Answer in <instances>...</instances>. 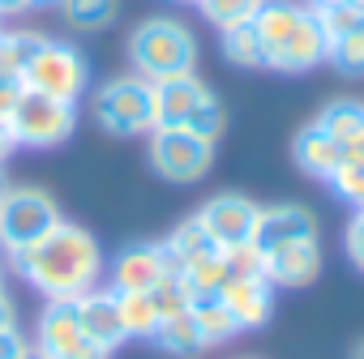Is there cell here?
I'll return each mask as SVG.
<instances>
[{"label": "cell", "mask_w": 364, "mask_h": 359, "mask_svg": "<svg viewBox=\"0 0 364 359\" xmlns=\"http://www.w3.org/2000/svg\"><path fill=\"white\" fill-rule=\"evenodd\" d=\"M43 39L48 35H35V31H0V82H22Z\"/></svg>", "instance_id": "obj_20"}, {"label": "cell", "mask_w": 364, "mask_h": 359, "mask_svg": "<svg viewBox=\"0 0 364 359\" xmlns=\"http://www.w3.org/2000/svg\"><path fill=\"white\" fill-rule=\"evenodd\" d=\"M317 124H321V128H326L338 145H347V141L364 128V103H355V99H338V103L321 107Z\"/></svg>", "instance_id": "obj_25"}, {"label": "cell", "mask_w": 364, "mask_h": 359, "mask_svg": "<svg viewBox=\"0 0 364 359\" xmlns=\"http://www.w3.org/2000/svg\"><path fill=\"white\" fill-rule=\"evenodd\" d=\"M253 26L266 48V69L304 73L326 60V35L317 26V13L296 5V0H262Z\"/></svg>", "instance_id": "obj_2"}, {"label": "cell", "mask_w": 364, "mask_h": 359, "mask_svg": "<svg viewBox=\"0 0 364 359\" xmlns=\"http://www.w3.org/2000/svg\"><path fill=\"white\" fill-rule=\"evenodd\" d=\"M150 86H154V128H185L193 107L210 94L198 73L163 77V82H150Z\"/></svg>", "instance_id": "obj_12"}, {"label": "cell", "mask_w": 364, "mask_h": 359, "mask_svg": "<svg viewBox=\"0 0 364 359\" xmlns=\"http://www.w3.org/2000/svg\"><path fill=\"white\" fill-rule=\"evenodd\" d=\"M48 359H107L103 346L90 342V333L77 321L73 299H48V308L39 312V342H35Z\"/></svg>", "instance_id": "obj_9"}, {"label": "cell", "mask_w": 364, "mask_h": 359, "mask_svg": "<svg viewBox=\"0 0 364 359\" xmlns=\"http://www.w3.org/2000/svg\"><path fill=\"white\" fill-rule=\"evenodd\" d=\"M9 265L43 295V299H77L103 278V248L77 223H56L39 244L9 257Z\"/></svg>", "instance_id": "obj_1"}, {"label": "cell", "mask_w": 364, "mask_h": 359, "mask_svg": "<svg viewBox=\"0 0 364 359\" xmlns=\"http://www.w3.org/2000/svg\"><path fill=\"white\" fill-rule=\"evenodd\" d=\"M22 359H48V355H43L39 346H26V350H22Z\"/></svg>", "instance_id": "obj_41"}, {"label": "cell", "mask_w": 364, "mask_h": 359, "mask_svg": "<svg viewBox=\"0 0 364 359\" xmlns=\"http://www.w3.org/2000/svg\"><path fill=\"white\" fill-rule=\"evenodd\" d=\"M18 99H22V82H0V116H5V120H9Z\"/></svg>", "instance_id": "obj_36"}, {"label": "cell", "mask_w": 364, "mask_h": 359, "mask_svg": "<svg viewBox=\"0 0 364 359\" xmlns=\"http://www.w3.org/2000/svg\"><path fill=\"white\" fill-rule=\"evenodd\" d=\"M163 248H167V257L176 261V270H185V265H193V261H202V257L219 253V244L210 240V231L202 227V219H198V214L180 223V227L163 240Z\"/></svg>", "instance_id": "obj_19"}, {"label": "cell", "mask_w": 364, "mask_h": 359, "mask_svg": "<svg viewBox=\"0 0 364 359\" xmlns=\"http://www.w3.org/2000/svg\"><path fill=\"white\" fill-rule=\"evenodd\" d=\"M150 167L171 184H198L215 162V141L198 137L193 128H150Z\"/></svg>", "instance_id": "obj_7"}, {"label": "cell", "mask_w": 364, "mask_h": 359, "mask_svg": "<svg viewBox=\"0 0 364 359\" xmlns=\"http://www.w3.org/2000/svg\"><path fill=\"white\" fill-rule=\"evenodd\" d=\"M321 270V253L317 240H300V244H283L274 253H266V282L270 287H309Z\"/></svg>", "instance_id": "obj_15"}, {"label": "cell", "mask_w": 364, "mask_h": 359, "mask_svg": "<svg viewBox=\"0 0 364 359\" xmlns=\"http://www.w3.org/2000/svg\"><path fill=\"white\" fill-rule=\"evenodd\" d=\"M150 299H154L159 316H176V312H185V308L193 304V295H189V287H185V278H180V274L163 278V282L150 291Z\"/></svg>", "instance_id": "obj_32"}, {"label": "cell", "mask_w": 364, "mask_h": 359, "mask_svg": "<svg viewBox=\"0 0 364 359\" xmlns=\"http://www.w3.org/2000/svg\"><path fill=\"white\" fill-rule=\"evenodd\" d=\"M257 214H262V206H253L245 193H219V197H210V201L198 210L202 227L210 231V240H215L219 248L253 244V231H257Z\"/></svg>", "instance_id": "obj_10"}, {"label": "cell", "mask_w": 364, "mask_h": 359, "mask_svg": "<svg viewBox=\"0 0 364 359\" xmlns=\"http://www.w3.org/2000/svg\"><path fill=\"white\" fill-rule=\"evenodd\" d=\"M228 278H266V253L257 244H236V248H219Z\"/></svg>", "instance_id": "obj_31"}, {"label": "cell", "mask_w": 364, "mask_h": 359, "mask_svg": "<svg viewBox=\"0 0 364 359\" xmlns=\"http://www.w3.org/2000/svg\"><path fill=\"white\" fill-rule=\"evenodd\" d=\"M291 158H296V167L304 171V175H313V180H330L334 175V167L343 162V145L313 120V124H304L300 133H296V141H291Z\"/></svg>", "instance_id": "obj_17"}, {"label": "cell", "mask_w": 364, "mask_h": 359, "mask_svg": "<svg viewBox=\"0 0 364 359\" xmlns=\"http://www.w3.org/2000/svg\"><path fill=\"white\" fill-rule=\"evenodd\" d=\"M95 120L116 137H146L154 128V86L137 73L112 77L95 90Z\"/></svg>", "instance_id": "obj_4"}, {"label": "cell", "mask_w": 364, "mask_h": 359, "mask_svg": "<svg viewBox=\"0 0 364 359\" xmlns=\"http://www.w3.org/2000/svg\"><path fill=\"white\" fill-rule=\"evenodd\" d=\"M31 5H56V0H31Z\"/></svg>", "instance_id": "obj_47"}, {"label": "cell", "mask_w": 364, "mask_h": 359, "mask_svg": "<svg viewBox=\"0 0 364 359\" xmlns=\"http://www.w3.org/2000/svg\"><path fill=\"white\" fill-rule=\"evenodd\" d=\"M5 189H9V184H5V171H0V193H5Z\"/></svg>", "instance_id": "obj_46"}, {"label": "cell", "mask_w": 364, "mask_h": 359, "mask_svg": "<svg viewBox=\"0 0 364 359\" xmlns=\"http://www.w3.org/2000/svg\"><path fill=\"white\" fill-rule=\"evenodd\" d=\"M343 158H355V162H364V128H360V133H355V137L343 145Z\"/></svg>", "instance_id": "obj_39"}, {"label": "cell", "mask_w": 364, "mask_h": 359, "mask_svg": "<svg viewBox=\"0 0 364 359\" xmlns=\"http://www.w3.org/2000/svg\"><path fill=\"white\" fill-rule=\"evenodd\" d=\"M317 5H338V0H313V9H317Z\"/></svg>", "instance_id": "obj_43"}, {"label": "cell", "mask_w": 364, "mask_h": 359, "mask_svg": "<svg viewBox=\"0 0 364 359\" xmlns=\"http://www.w3.org/2000/svg\"><path fill=\"white\" fill-rule=\"evenodd\" d=\"M351 359H364V342H360V346H355V355H351Z\"/></svg>", "instance_id": "obj_44"}, {"label": "cell", "mask_w": 364, "mask_h": 359, "mask_svg": "<svg viewBox=\"0 0 364 359\" xmlns=\"http://www.w3.org/2000/svg\"><path fill=\"white\" fill-rule=\"evenodd\" d=\"M0 329H18V312H14L9 295H0Z\"/></svg>", "instance_id": "obj_38"}, {"label": "cell", "mask_w": 364, "mask_h": 359, "mask_svg": "<svg viewBox=\"0 0 364 359\" xmlns=\"http://www.w3.org/2000/svg\"><path fill=\"white\" fill-rule=\"evenodd\" d=\"M326 60H330L338 73H364V13H360L355 31H351L347 39H338V43L326 52Z\"/></svg>", "instance_id": "obj_30"}, {"label": "cell", "mask_w": 364, "mask_h": 359, "mask_svg": "<svg viewBox=\"0 0 364 359\" xmlns=\"http://www.w3.org/2000/svg\"><path fill=\"white\" fill-rule=\"evenodd\" d=\"M31 342L22 338V329H0V359H22Z\"/></svg>", "instance_id": "obj_35"}, {"label": "cell", "mask_w": 364, "mask_h": 359, "mask_svg": "<svg viewBox=\"0 0 364 359\" xmlns=\"http://www.w3.org/2000/svg\"><path fill=\"white\" fill-rule=\"evenodd\" d=\"M129 65L146 82L185 77L198 69V39L180 18H146L129 35Z\"/></svg>", "instance_id": "obj_3"}, {"label": "cell", "mask_w": 364, "mask_h": 359, "mask_svg": "<svg viewBox=\"0 0 364 359\" xmlns=\"http://www.w3.org/2000/svg\"><path fill=\"white\" fill-rule=\"evenodd\" d=\"M180 278H185V287H189V295H193V299H198V295H219V291H223V282H228L223 253H210V257H202V261L185 265V270H180Z\"/></svg>", "instance_id": "obj_26"}, {"label": "cell", "mask_w": 364, "mask_h": 359, "mask_svg": "<svg viewBox=\"0 0 364 359\" xmlns=\"http://www.w3.org/2000/svg\"><path fill=\"white\" fill-rule=\"evenodd\" d=\"M202 9V18L219 31H232V26H245L253 22V13L262 9V0H193Z\"/></svg>", "instance_id": "obj_27"}, {"label": "cell", "mask_w": 364, "mask_h": 359, "mask_svg": "<svg viewBox=\"0 0 364 359\" xmlns=\"http://www.w3.org/2000/svg\"><path fill=\"white\" fill-rule=\"evenodd\" d=\"M347 257L364 270V206L351 214V223H347Z\"/></svg>", "instance_id": "obj_34"}, {"label": "cell", "mask_w": 364, "mask_h": 359, "mask_svg": "<svg viewBox=\"0 0 364 359\" xmlns=\"http://www.w3.org/2000/svg\"><path fill=\"white\" fill-rule=\"evenodd\" d=\"M223 56H228L232 65H240V69H266V48H262L257 26L245 22V26L223 31Z\"/></svg>", "instance_id": "obj_24"}, {"label": "cell", "mask_w": 364, "mask_h": 359, "mask_svg": "<svg viewBox=\"0 0 364 359\" xmlns=\"http://www.w3.org/2000/svg\"><path fill=\"white\" fill-rule=\"evenodd\" d=\"M14 150H18V141H14V128H9V120H5V116H0V162H5Z\"/></svg>", "instance_id": "obj_37"}, {"label": "cell", "mask_w": 364, "mask_h": 359, "mask_svg": "<svg viewBox=\"0 0 364 359\" xmlns=\"http://www.w3.org/2000/svg\"><path fill=\"white\" fill-rule=\"evenodd\" d=\"M330 184V193L338 197V201H347V206H364V162H355V158H343L338 167H334V175L326 180Z\"/></svg>", "instance_id": "obj_29"}, {"label": "cell", "mask_w": 364, "mask_h": 359, "mask_svg": "<svg viewBox=\"0 0 364 359\" xmlns=\"http://www.w3.org/2000/svg\"><path fill=\"white\" fill-rule=\"evenodd\" d=\"M116 308H120L124 338H154V329H159L163 316H159L150 291H116Z\"/></svg>", "instance_id": "obj_21"}, {"label": "cell", "mask_w": 364, "mask_h": 359, "mask_svg": "<svg viewBox=\"0 0 364 359\" xmlns=\"http://www.w3.org/2000/svg\"><path fill=\"white\" fill-rule=\"evenodd\" d=\"M189 312H193V321H198V329L206 333L210 346L240 333V321L232 316V308L223 304V295H198V299L189 304Z\"/></svg>", "instance_id": "obj_22"}, {"label": "cell", "mask_w": 364, "mask_h": 359, "mask_svg": "<svg viewBox=\"0 0 364 359\" xmlns=\"http://www.w3.org/2000/svg\"><path fill=\"white\" fill-rule=\"evenodd\" d=\"M154 342H159L167 355H180V359H193V355H202V350L210 346L206 333L198 329V321H193L189 308H185V312H176V316H163L159 329H154Z\"/></svg>", "instance_id": "obj_18"}, {"label": "cell", "mask_w": 364, "mask_h": 359, "mask_svg": "<svg viewBox=\"0 0 364 359\" xmlns=\"http://www.w3.org/2000/svg\"><path fill=\"white\" fill-rule=\"evenodd\" d=\"M313 13H317V26H321V35H326V52H330L338 39H347V35L355 31V22H360L364 9L343 5V0H338V5H317Z\"/></svg>", "instance_id": "obj_28"}, {"label": "cell", "mask_w": 364, "mask_h": 359, "mask_svg": "<svg viewBox=\"0 0 364 359\" xmlns=\"http://www.w3.org/2000/svg\"><path fill=\"white\" fill-rule=\"evenodd\" d=\"M73 308H77V321H82V329L90 333V342L95 346H103L107 355L124 342V325H120V308H116V291L107 287H95V291H86V295H77L73 299Z\"/></svg>", "instance_id": "obj_14"}, {"label": "cell", "mask_w": 364, "mask_h": 359, "mask_svg": "<svg viewBox=\"0 0 364 359\" xmlns=\"http://www.w3.org/2000/svg\"><path fill=\"white\" fill-rule=\"evenodd\" d=\"M185 128H193L198 137H206V141H219V133H223V107H219V99L215 94H206L198 107H193V116H189V124Z\"/></svg>", "instance_id": "obj_33"}, {"label": "cell", "mask_w": 364, "mask_h": 359, "mask_svg": "<svg viewBox=\"0 0 364 359\" xmlns=\"http://www.w3.org/2000/svg\"><path fill=\"white\" fill-rule=\"evenodd\" d=\"M60 223V206L43 189H5L0 193V248L5 257L39 244Z\"/></svg>", "instance_id": "obj_5"}, {"label": "cell", "mask_w": 364, "mask_h": 359, "mask_svg": "<svg viewBox=\"0 0 364 359\" xmlns=\"http://www.w3.org/2000/svg\"><path fill=\"white\" fill-rule=\"evenodd\" d=\"M300 240H317V219L304 206H266L257 214V231L253 244L262 253H274L283 244H300Z\"/></svg>", "instance_id": "obj_13"}, {"label": "cell", "mask_w": 364, "mask_h": 359, "mask_svg": "<svg viewBox=\"0 0 364 359\" xmlns=\"http://www.w3.org/2000/svg\"><path fill=\"white\" fill-rule=\"evenodd\" d=\"M9 128H14V141L18 145L52 150V145H60V141L73 137L77 107L65 103V99H52V94H39V90H26L22 86V99L9 111Z\"/></svg>", "instance_id": "obj_6"}, {"label": "cell", "mask_w": 364, "mask_h": 359, "mask_svg": "<svg viewBox=\"0 0 364 359\" xmlns=\"http://www.w3.org/2000/svg\"><path fill=\"white\" fill-rule=\"evenodd\" d=\"M0 295H5V265H0Z\"/></svg>", "instance_id": "obj_42"}, {"label": "cell", "mask_w": 364, "mask_h": 359, "mask_svg": "<svg viewBox=\"0 0 364 359\" xmlns=\"http://www.w3.org/2000/svg\"><path fill=\"white\" fill-rule=\"evenodd\" d=\"M219 295L232 308V316L240 321V329H257L274 312V287L266 278H228Z\"/></svg>", "instance_id": "obj_16"}, {"label": "cell", "mask_w": 364, "mask_h": 359, "mask_svg": "<svg viewBox=\"0 0 364 359\" xmlns=\"http://www.w3.org/2000/svg\"><path fill=\"white\" fill-rule=\"evenodd\" d=\"M171 274L180 270L163 244H129L112 257V291H154Z\"/></svg>", "instance_id": "obj_11"}, {"label": "cell", "mask_w": 364, "mask_h": 359, "mask_svg": "<svg viewBox=\"0 0 364 359\" xmlns=\"http://www.w3.org/2000/svg\"><path fill=\"white\" fill-rule=\"evenodd\" d=\"M22 9H31V0H0V22L14 18V13H22Z\"/></svg>", "instance_id": "obj_40"}, {"label": "cell", "mask_w": 364, "mask_h": 359, "mask_svg": "<svg viewBox=\"0 0 364 359\" xmlns=\"http://www.w3.org/2000/svg\"><path fill=\"white\" fill-rule=\"evenodd\" d=\"M86 82H90L86 56L73 43H60V39H43V48L35 52V60L22 73L26 90L52 94V99H65V103H77L82 90H86Z\"/></svg>", "instance_id": "obj_8"}, {"label": "cell", "mask_w": 364, "mask_h": 359, "mask_svg": "<svg viewBox=\"0 0 364 359\" xmlns=\"http://www.w3.org/2000/svg\"><path fill=\"white\" fill-rule=\"evenodd\" d=\"M56 5H60V18L82 35L107 31L120 18V0H56Z\"/></svg>", "instance_id": "obj_23"}, {"label": "cell", "mask_w": 364, "mask_h": 359, "mask_svg": "<svg viewBox=\"0 0 364 359\" xmlns=\"http://www.w3.org/2000/svg\"><path fill=\"white\" fill-rule=\"evenodd\" d=\"M343 5H355V9H364V0H343Z\"/></svg>", "instance_id": "obj_45"}]
</instances>
